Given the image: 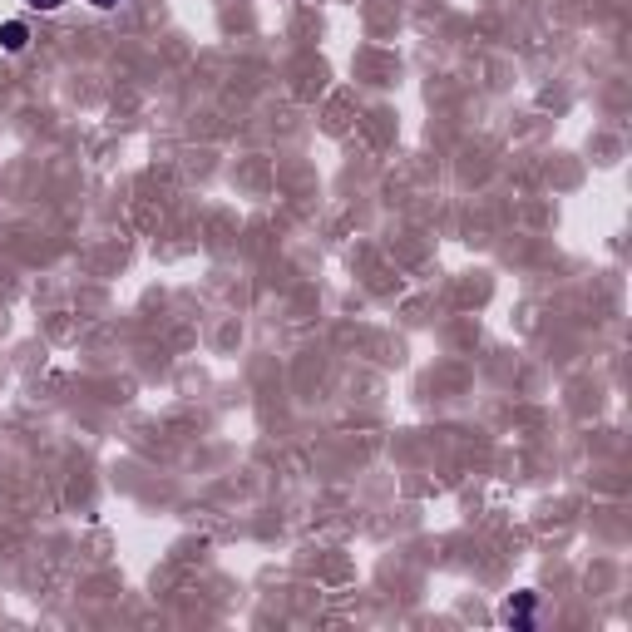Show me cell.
<instances>
[{
	"mask_svg": "<svg viewBox=\"0 0 632 632\" xmlns=\"http://www.w3.org/2000/svg\"><path fill=\"white\" fill-rule=\"evenodd\" d=\"M25 5H30V10H40V15H55L65 0H25Z\"/></svg>",
	"mask_w": 632,
	"mask_h": 632,
	"instance_id": "cell-3",
	"label": "cell"
},
{
	"mask_svg": "<svg viewBox=\"0 0 632 632\" xmlns=\"http://www.w3.org/2000/svg\"><path fill=\"white\" fill-rule=\"evenodd\" d=\"M30 45V25L25 20H0V50L5 55H20Z\"/></svg>",
	"mask_w": 632,
	"mask_h": 632,
	"instance_id": "cell-2",
	"label": "cell"
},
{
	"mask_svg": "<svg viewBox=\"0 0 632 632\" xmlns=\"http://www.w3.org/2000/svg\"><path fill=\"white\" fill-rule=\"evenodd\" d=\"M534 613H539V593H514V598L499 608V618H504L509 628H534Z\"/></svg>",
	"mask_w": 632,
	"mask_h": 632,
	"instance_id": "cell-1",
	"label": "cell"
},
{
	"mask_svg": "<svg viewBox=\"0 0 632 632\" xmlns=\"http://www.w3.org/2000/svg\"><path fill=\"white\" fill-rule=\"evenodd\" d=\"M84 5H94V10H119L124 0H84Z\"/></svg>",
	"mask_w": 632,
	"mask_h": 632,
	"instance_id": "cell-4",
	"label": "cell"
}]
</instances>
